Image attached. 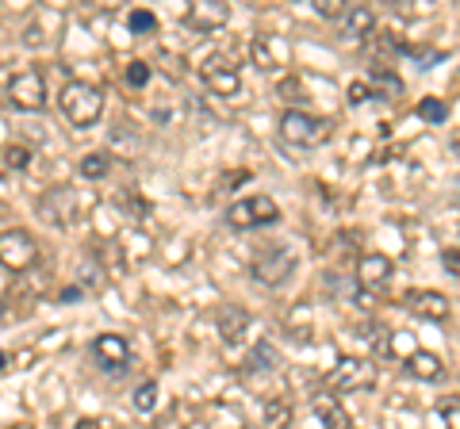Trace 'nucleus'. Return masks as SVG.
I'll use <instances>...</instances> for the list:
<instances>
[{"instance_id":"1","label":"nucleus","mask_w":460,"mask_h":429,"mask_svg":"<svg viewBox=\"0 0 460 429\" xmlns=\"http://www.w3.org/2000/svg\"><path fill=\"white\" fill-rule=\"evenodd\" d=\"M58 100H62L66 119L74 123L77 131H84V127H96L100 116H104V92H100L96 84H89V81H69Z\"/></svg>"},{"instance_id":"2","label":"nucleus","mask_w":460,"mask_h":429,"mask_svg":"<svg viewBox=\"0 0 460 429\" xmlns=\"http://www.w3.org/2000/svg\"><path fill=\"white\" fill-rule=\"evenodd\" d=\"M330 131H334V123L330 119H319V116H307V111H284L280 116V138L288 142V146H299V150H314L323 146V142L330 138Z\"/></svg>"},{"instance_id":"3","label":"nucleus","mask_w":460,"mask_h":429,"mask_svg":"<svg viewBox=\"0 0 460 429\" xmlns=\"http://www.w3.org/2000/svg\"><path fill=\"white\" fill-rule=\"evenodd\" d=\"M292 273H296V250L280 246V241L261 246V253L253 257V280L265 284V288H280Z\"/></svg>"},{"instance_id":"4","label":"nucleus","mask_w":460,"mask_h":429,"mask_svg":"<svg viewBox=\"0 0 460 429\" xmlns=\"http://www.w3.org/2000/svg\"><path fill=\"white\" fill-rule=\"evenodd\" d=\"M326 383L330 391H372L376 388V364L365 361V356H341Z\"/></svg>"},{"instance_id":"5","label":"nucleus","mask_w":460,"mask_h":429,"mask_svg":"<svg viewBox=\"0 0 460 429\" xmlns=\"http://www.w3.org/2000/svg\"><path fill=\"white\" fill-rule=\"evenodd\" d=\"M280 219V207L272 196H250V199H238V204H230L226 211V223L234 226V231H253V226H272Z\"/></svg>"},{"instance_id":"6","label":"nucleus","mask_w":460,"mask_h":429,"mask_svg":"<svg viewBox=\"0 0 460 429\" xmlns=\"http://www.w3.org/2000/svg\"><path fill=\"white\" fill-rule=\"evenodd\" d=\"M250 58L261 74H280V69L292 66V47H288L284 35H272V31H261L253 35L250 42Z\"/></svg>"},{"instance_id":"7","label":"nucleus","mask_w":460,"mask_h":429,"mask_svg":"<svg viewBox=\"0 0 460 429\" xmlns=\"http://www.w3.org/2000/svg\"><path fill=\"white\" fill-rule=\"evenodd\" d=\"M199 77L215 96H238L242 92V77H238V66L234 58H223V54H211V58L199 66Z\"/></svg>"},{"instance_id":"8","label":"nucleus","mask_w":460,"mask_h":429,"mask_svg":"<svg viewBox=\"0 0 460 429\" xmlns=\"http://www.w3.org/2000/svg\"><path fill=\"white\" fill-rule=\"evenodd\" d=\"M8 100L20 111H39L47 104V77L39 69H27V74H16L8 81Z\"/></svg>"},{"instance_id":"9","label":"nucleus","mask_w":460,"mask_h":429,"mask_svg":"<svg viewBox=\"0 0 460 429\" xmlns=\"http://www.w3.org/2000/svg\"><path fill=\"white\" fill-rule=\"evenodd\" d=\"M0 257H4L8 273H23V268H31L39 261L35 238L27 231H4V238H0Z\"/></svg>"},{"instance_id":"10","label":"nucleus","mask_w":460,"mask_h":429,"mask_svg":"<svg viewBox=\"0 0 460 429\" xmlns=\"http://www.w3.org/2000/svg\"><path fill=\"white\" fill-rule=\"evenodd\" d=\"M93 356L100 361V368H108L111 376H123V368L131 364V346L119 334H100L93 341Z\"/></svg>"},{"instance_id":"11","label":"nucleus","mask_w":460,"mask_h":429,"mask_svg":"<svg viewBox=\"0 0 460 429\" xmlns=\"http://www.w3.org/2000/svg\"><path fill=\"white\" fill-rule=\"evenodd\" d=\"M84 207H89V199H77L74 192H66V188H58V192H50L47 199H39V211L47 214L54 226H66L69 219H77Z\"/></svg>"},{"instance_id":"12","label":"nucleus","mask_w":460,"mask_h":429,"mask_svg":"<svg viewBox=\"0 0 460 429\" xmlns=\"http://www.w3.org/2000/svg\"><path fill=\"white\" fill-rule=\"evenodd\" d=\"M392 273H395V265L387 261L384 253H365L361 261H357V280H361V288H368V292H384L387 284H392Z\"/></svg>"},{"instance_id":"13","label":"nucleus","mask_w":460,"mask_h":429,"mask_svg":"<svg viewBox=\"0 0 460 429\" xmlns=\"http://www.w3.org/2000/svg\"><path fill=\"white\" fill-rule=\"evenodd\" d=\"M189 23L196 31H219V27L230 23V8L219 4V0H199V4L189 8Z\"/></svg>"},{"instance_id":"14","label":"nucleus","mask_w":460,"mask_h":429,"mask_svg":"<svg viewBox=\"0 0 460 429\" xmlns=\"http://www.w3.org/2000/svg\"><path fill=\"white\" fill-rule=\"evenodd\" d=\"M407 307L426 322H445L449 319V299H445L441 292H411Z\"/></svg>"},{"instance_id":"15","label":"nucleus","mask_w":460,"mask_h":429,"mask_svg":"<svg viewBox=\"0 0 460 429\" xmlns=\"http://www.w3.org/2000/svg\"><path fill=\"white\" fill-rule=\"evenodd\" d=\"M250 330V311L242 307H223L219 311V337L226 341V346H238L242 337H246Z\"/></svg>"},{"instance_id":"16","label":"nucleus","mask_w":460,"mask_h":429,"mask_svg":"<svg viewBox=\"0 0 460 429\" xmlns=\"http://www.w3.org/2000/svg\"><path fill=\"white\" fill-rule=\"evenodd\" d=\"M314 414H319V422H323V429H353V422H349V414H345V407L338 403L334 395H314Z\"/></svg>"},{"instance_id":"17","label":"nucleus","mask_w":460,"mask_h":429,"mask_svg":"<svg viewBox=\"0 0 460 429\" xmlns=\"http://www.w3.org/2000/svg\"><path fill=\"white\" fill-rule=\"evenodd\" d=\"M407 372H411L414 380H422V383H434L441 372H445V364H441V356H438V353L419 349V353H414L411 361H407Z\"/></svg>"},{"instance_id":"18","label":"nucleus","mask_w":460,"mask_h":429,"mask_svg":"<svg viewBox=\"0 0 460 429\" xmlns=\"http://www.w3.org/2000/svg\"><path fill=\"white\" fill-rule=\"evenodd\" d=\"M372 27H376V12L365 8V4H357L349 16H345V39H353V42H365L372 35Z\"/></svg>"},{"instance_id":"19","label":"nucleus","mask_w":460,"mask_h":429,"mask_svg":"<svg viewBox=\"0 0 460 429\" xmlns=\"http://www.w3.org/2000/svg\"><path fill=\"white\" fill-rule=\"evenodd\" d=\"M261 422L265 429H292V403L288 398H269V403L261 407Z\"/></svg>"},{"instance_id":"20","label":"nucleus","mask_w":460,"mask_h":429,"mask_svg":"<svg viewBox=\"0 0 460 429\" xmlns=\"http://www.w3.org/2000/svg\"><path fill=\"white\" fill-rule=\"evenodd\" d=\"M288 330H292V337L299 341V346H307L311 341V307L307 303L292 307V314H288Z\"/></svg>"},{"instance_id":"21","label":"nucleus","mask_w":460,"mask_h":429,"mask_svg":"<svg viewBox=\"0 0 460 429\" xmlns=\"http://www.w3.org/2000/svg\"><path fill=\"white\" fill-rule=\"evenodd\" d=\"M108 169H111L108 153H84L81 162H77V173H81L84 180H100V177H108Z\"/></svg>"},{"instance_id":"22","label":"nucleus","mask_w":460,"mask_h":429,"mask_svg":"<svg viewBox=\"0 0 460 429\" xmlns=\"http://www.w3.org/2000/svg\"><path fill=\"white\" fill-rule=\"evenodd\" d=\"M438 418L445 429H460V395H441L438 398Z\"/></svg>"},{"instance_id":"23","label":"nucleus","mask_w":460,"mask_h":429,"mask_svg":"<svg viewBox=\"0 0 460 429\" xmlns=\"http://www.w3.org/2000/svg\"><path fill=\"white\" fill-rule=\"evenodd\" d=\"M372 89H376V92H387V100H395L399 92H402V81L392 74V69H372Z\"/></svg>"},{"instance_id":"24","label":"nucleus","mask_w":460,"mask_h":429,"mask_svg":"<svg viewBox=\"0 0 460 429\" xmlns=\"http://www.w3.org/2000/svg\"><path fill=\"white\" fill-rule=\"evenodd\" d=\"M445 116H449V108L441 104L438 96H426V100H419V119H426V123H445Z\"/></svg>"},{"instance_id":"25","label":"nucleus","mask_w":460,"mask_h":429,"mask_svg":"<svg viewBox=\"0 0 460 429\" xmlns=\"http://www.w3.org/2000/svg\"><path fill=\"white\" fill-rule=\"evenodd\" d=\"M387 353H395V356H402V361H411V356L419 353V346H414V337L407 330H399V334H392V341H387Z\"/></svg>"},{"instance_id":"26","label":"nucleus","mask_w":460,"mask_h":429,"mask_svg":"<svg viewBox=\"0 0 460 429\" xmlns=\"http://www.w3.org/2000/svg\"><path fill=\"white\" fill-rule=\"evenodd\" d=\"M157 407V383L154 380H146L142 388L135 391V410H142V414H150Z\"/></svg>"},{"instance_id":"27","label":"nucleus","mask_w":460,"mask_h":429,"mask_svg":"<svg viewBox=\"0 0 460 429\" xmlns=\"http://www.w3.org/2000/svg\"><path fill=\"white\" fill-rule=\"evenodd\" d=\"M250 368H277V349L269 346V341H261V346H257L253 353H250Z\"/></svg>"},{"instance_id":"28","label":"nucleus","mask_w":460,"mask_h":429,"mask_svg":"<svg viewBox=\"0 0 460 429\" xmlns=\"http://www.w3.org/2000/svg\"><path fill=\"white\" fill-rule=\"evenodd\" d=\"M150 74H154V69L146 62H131V66H127V84H131V89H146Z\"/></svg>"},{"instance_id":"29","label":"nucleus","mask_w":460,"mask_h":429,"mask_svg":"<svg viewBox=\"0 0 460 429\" xmlns=\"http://www.w3.org/2000/svg\"><path fill=\"white\" fill-rule=\"evenodd\" d=\"M154 27H157L154 12H146V8H135V12H131V31H135V35H150Z\"/></svg>"},{"instance_id":"30","label":"nucleus","mask_w":460,"mask_h":429,"mask_svg":"<svg viewBox=\"0 0 460 429\" xmlns=\"http://www.w3.org/2000/svg\"><path fill=\"white\" fill-rule=\"evenodd\" d=\"M150 238L146 234H135L131 241H127V257H131V261H146V257H150Z\"/></svg>"},{"instance_id":"31","label":"nucleus","mask_w":460,"mask_h":429,"mask_svg":"<svg viewBox=\"0 0 460 429\" xmlns=\"http://www.w3.org/2000/svg\"><path fill=\"white\" fill-rule=\"evenodd\" d=\"M314 12H319L323 20H338V16H349V12H345V0H319V4H314Z\"/></svg>"},{"instance_id":"32","label":"nucleus","mask_w":460,"mask_h":429,"mask_svg":"<svg viewBox=\"0 0 460 429\" xmlns=\"http://www.w3.org/2000/svg\"><path fill=\"white\" fill-rule=\"evenodd\" d=\"M27 162H31V153H27L23 146H8L4 150V165L8 169H27Z\"/></svg>"},{"instance_id":"33","label":"nucleus","mask_w":460,"mask_h":429,"mask_svg":"<svg viewBox=\"0 0 460 429\" xmlns=\"http://www.w3.org/2000/svg\"><path fill=\"white\" fill-rule=\"evenodd\" d=\"M368 96H372V89H368V84H365V81H353V84H349V89H345V100H349V104H353V108H357V104H365V100H368Z\"/></svg>"},{"instance_id":"34","label":"nucleus","mask_w":460,"mask_h":429,"mask_svg":"<svg viewBox=\"0 0 460 429\" xmlns=\"http://www.w3.org/2000/svg\"><path fill=\"white\" fill-rule=\"evenodd\" d=\"M441 265H445V273H449L453 280H460V250H445L441 253Z\"/></svg>"},{"instance_id":"35","label":"nucleus","mask_w":460,"mask_h":429,"mask_svg":"<svg viewBox=\"0 0 460 429\" xmlns=\"http://www.w3.org/2000/svg\"><path fill=\"white\" fill-rule=\"evenodd\" d=\"M74 429H108V425H104V422H96V418H81Z\"/></svg>"},{"instance_id":"36","label":"nucleus","mask_w":460,"mask_h":429,"mask_svg":"<svg viewBox=\"0 0 460 429\" xmlns=\"http://www.w3.org/2000/svg\"><path fill=\"white\" fill-rule=\"evenodd\" d=\"M181 429H204V425H199V422H189V425H181Z\"/></svg>"}]
</instances>
